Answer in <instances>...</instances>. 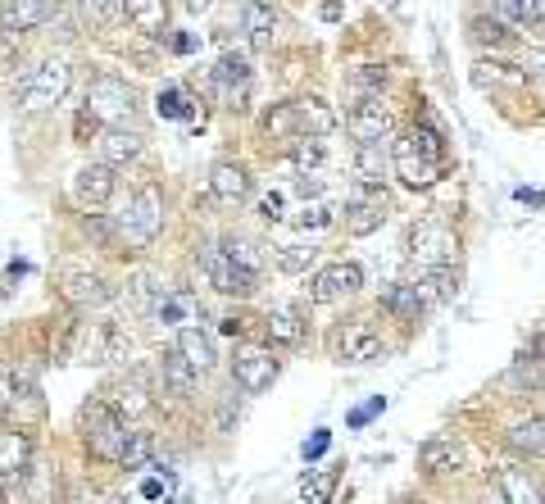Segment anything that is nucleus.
I'll return each mask as SVG.
<instances>
[{
  "label": "nucleus",
  "mask_w": 545,
  "mask_h": 504,
  "mask_svg": "<svg viewBox=\"0 0 545 504\" xmlns=\"http://www.w3.org/2000/svg\"><path fill=\"white\" fill-rule=\"evenodd\" d=\"M500 23H541V0H486Z\"/></svg>",
  "instance_id": "f704fd0d"
},
{
  "label": "nucleus",
  "mask_w": 545,
  "mask_h": 504,
  "mask_svg": "<svg viewBox=\"0 0 545 504\" xmlns=\"http://www.w3.org/2000/svg\"><path fill=\"white\" fill-rule=\"evenodd\" d=\"M346 132L359 141V146H382V141L391 137V109L382 105V100L368 96L364 105H355L346 114Z\"/></svg>",
  "instance_id": "ddd939ff"
},
{
  "label": "nucleus",
  "mask_w": 545,
  "mask_h": 504,
  "mask_svg": "<svg viewBox=\"0 0 545 504\" xmlns=\"http://www.w3.org/2000/svg\"><path fill=\"white\" fill-rule=\"evenodd\" d=\"M119 5L141 37H164L169 32V5L164 0H119Z\"/></svg>",
  "instance_id": "5701e85b"
},
{
  "label": "nucleus",
  "mask_w": 545,
  "mask_h": 504,
  "mask_svg": "<svg viewBox=\"0 0 545 504\" xmlns=\"http://www.w3.org/2000/svg\"><path fill=\"white\" fill-rule=\"evenodd\" d=\"M532 359H536V364L545 368V332H541V336H536V341H532Z\"/></svg>",
  "instance_id": "bf43d9fd"
},
{
  "label": "nucleus",
  "mask_w": 545,
  "mask_h": 504,
  "mask_svg": "<svg viewBox=\"0 0 545 504\" xmlns=\"http://www.w3.org/2000/svg\"><path fill=\"white\" fill-rule=\"evenodd\" d=\"M141 495H146V500H159V495H164V482H146L141 486Z\"/></svg>",
  "instance_id": "680f3d73"
},
{
  "label": "nucleus",
  "mask_w": 545,
  "mask_h": 504,
  "mask_svg": "<svg viewBox=\"0 0 545 504\" xmlns=\"http://www.w3.org/2000/svg\"><path fill=\"white\" fill-rule=\"evenodd\" d=\"M382 409H387V396H373V400H368V405H359L355 414H350V427H364L368 418H377V414H382Z\"/></svg>",
  "instance_id": "09e8293b"
},
{
  "label": "nucleus",
  "mask_w": 545,
  "mask_h": 504,
  "mask_svg": "<svg viewBox=\"0 0 545 504\" xmlns=\"http://www.w3.org/2000/svg\"><path fill=\"white\" fill-rule=\"evenodd\" d=\"M359 287H364V268L341 259V264H327V268H318L314 273V282H309V300H314V305H332V300L355 296Z\"/></svg>",
  "instance_id": "9d476101"
},
{
  "label": "nucleus",
  "mask_w": 545,
  "mask_h": 504,
  "mask_svg": "<svg viewBox=\"0 0 545 504\" xmlns=\"http://www.w3.org/2000/svg\"><path fill=\"white\" fill-rule=\"evenodd\" d=\"M178 350L182 359H187L191 368H196V373H209V368L218 364V355H214V336L209 332H200V327H182L178 332Z\"/></svg>",
  "instance_id": "393cba45"
},
{
  "label": "nucleus",
  "mask_w": 545,
  "mask_h": 504,
  "mask_svg": "<svg viewBox=\"0 0 545 504\" xmlns=\"http://www.w3.org/2000/svg\"><path fill=\"white\" fill-rule=\"evenodd\" d=\"M137 109V96H132V87L123 78H114V73H96L87 87V114H96L100 123H123Z\"/></svg>",
  "instance_id": "0eeeda50"
},
{
  "label": "nucleus",
  "mask_w": 545,
  "mask_h": 504,
  "mask_svg": "<svg viewBox=\"0 0 545 504\" xmlns=\"http://www.w3.org/2000/svg\"><path fill=\"white\" fill-rule=\"evenodd\" d=\"M396 178L405 182V187H414V191H427L436 178H441V164L427 159L423 150L405 137V141H396Z\"/></svg>",
  "instance_id": "2eb2a0df"
},
{
  "label": "nucleus",
  "mask_w": 545,
  "mask_h": 504,
  "mask_svg": "<svg viewBox=\"0 0 545 504\" xmlns=\"http://www.w3.org/2000/svg\"><path fill=\"white\" fill-rule=\"evenodd\" d=\"M337 482H341L337 468H318V473L305 477V486H300V500H305V504H327V500H332V491H337Z\"/></svg>",
  "instance_id": "c9c22d12"
},
{
  "label": "nucleus",
  "mask_w": 545,
  "mask_h": 504,
  "mask_svg": "<svg viewBox=\"0 0 545 504\" xmlns=\"http://www.w3.org/2000/svg\"><path fill=\"white\" fill-rule=\"evenodd\" d=\"M55 14H60L55 0H5V5H0V32H5V37H23V32L50 23Z\"/></svg>",
  "instance_id": "4468645a"
},
{
  "label": "nucleus",
  "mask_w": 545,
  "mask_h": 504,
  "mask_svg": "<svg viewBox=\"0 0 545 504\" xmlns=\"http://www.w3.org/2000/svg\"><path fill=\"white\" fill-rule=\"evenodd\" d=\"M200 264H205V277H209V287L223 291V296H255V273H246V268L237 264V259L228 255L223 246H205L200 250Z\"/></svg>",
  "instance_id": "6e6552de"
},
{
  "label": "nucleus",
  "mask_w": 545,
  "mask_h": 504,
  "mask_svg": "<svg viewBox=\"0 0 545 504\" xmlns=\"http://www.w3.org/2000/svg\"><path fill=\"white\" fill-rule=\"evenodd\" d=\"M387 78H391V73L382 69V64H359V69L350 73V82H355L359 91H382V87H387Z\"/></svg>",
  "instance_id": "37998d69"
},
{
  "label": "nucleus",
  "mask_w": 545,
  "mask_h": 504,
  "mask_svg": "<svg viewBox=\"0 0 545 504\" xmlns=\"http://www.w3.org/2000/svg\"><path fill=\"white\" fill-rule=\"evenodd\" d=\"M209 91H214L228 109H241V100H246V91H250V60L246 55L228 50V55L209 69Z\"/></svg>",
  "instance_id": "1a4fd4ad"
},
{
  "label": "nucleus",
  "mask_w": 545,
  "mask_h": 504,
  "mask_svg": "<svg viewBox=\"0 0 545 504\" xmlns=\"http://www.w3.org/2000/svg\"><path fill=\"white\" fill-rule=\"evenodd\" d=\"M418 291L427 296V305H432V300H450L459 291V273L455 268H427L423 282H418Z\"/></svg>",
  "instance_id": "72a5a7b5"
},
{
  "label": "nucleus",
  "mask_w": 545,
  "mask_h": 504,
  "mask_svg": "<svg viewBox=\"0 0 545 504\" xmlns=\"http://www.w3.org/2000/svg\"><path fill=\"white\" fill-rule=\"evenodd\" d=\"M155 109L164 114V119H178V123H187L191 114H196V105H191V96L182 87H164V91H159Z\"/></svg>",
  "instance_id": "4c0bfd02"
},
{
  "label": "nucleus",
  "mask_w": 545,
  "mask_h": 504,
  "mask_svg": "<svg viewBox=\"0 0 545 504\" xmlns=\"http://www.w3.org/2000/svg\"><path fill=\"white\" fill-rule=\"evenodd\" d=\"M64 300H69L73 309H100L109 300V287H105V277L96 273H82V268H73V273H64Z\"/></svg>",
  "instance_id": "6ab92c4d"
},
{
  "label": "nucleus",
  "mask_w": 545,
  "mask_h": 504,
  "mask_svg": "<svg viewBox=\"0 0 545 504\" xmlns=\"http://www.w3.org/2000/svg\"><path fill=\"white\" fill-rule=\"evenodd\" d=\"M209 191H214L223 205H241V200L250 196V173L241 164H232V159H223V164H214V173H209Z\"/></svg>",
  "instance_id": "b1692460"
},
{
  "label": "nucleus",
  "mask_w": 545,
  "mask_h": 504,
  "mask_svg": "<svg viewBox=\"0 0 545 504\" xmlns=\"http://www.w3.org/2000/svg\"><path fill=\"white\" fill-rule=\"evenodd\" d=\"M100 155H105L109 168H119V164H128V159L141 155V137L128 128H109L105 141H100Z\"/></svg>",
  "instance_id": "7c9ffc66"
},
{
  "label": "nucleus",
  "mask_w": 545,
  "mask_h": 504,
  "mask_svg": "<svg viewBox=\"0 0 545 504\" xmlns=\"http://www.w3.org/2000/svg\"><path fill=\"white\" fill-rule=\"evenodd\" d=\"M264 332H268V346H300L305 341V323H300V309L282 305L264 318Z\"/></svg>",
  "instance_id": "cd10ccee"
},
{
  "label": "nucleus",
  "mask_w": 545,
  "mask_h": 504,
  "mask_svg": "<svg viewBox=\"0 0 545 504\" xmlns=\"http://www.w3.org/2000/svg\"><path fill=\"white\" fill-rule=\"evenodd\" d=\"M505 69L509 64H477V82L486 87V82H523L527 78V73H505Z\"/></svg>",
  "instance_id": "49530a36"
},
{
  "label": "nucleus",
  "mask_w": 545,
  "mask_h": 504,
  "mask_svg": "<svg viewBox=\"0 0 545 504\" xmlns=\"http://www.w3.org/2000/svg\"><path fill=\"white\" fill-rule=\"evenodd\" d=\"M332 218H337V209L327 205V200H314V205H305L296 214V228L300 232H323V228H332Z\"/></svg>",
  "instance_id": "a19ab883"
},
{
  "label": "nucleus",
  "mask_w": 545,
  "mask_h": 504,
  "mask_svg": "<svg viewBox=\"0 0 545 504\" xmlns=\"http://www.w3.org/2000/svg\"><path fill=\"white\" fill-rule=\"evenodd\" d=\"M41 391H37V382L32 377H14V405H10V414L19 418V427L23 423H32V418H41Z\"/></svg>",
  "instance_id": "473e14b6"
},
{
  "label": "nucleus",
  "mask_w": 545,
  "mask_h": 504,
  "mask_svg": "<svg viewBox=\"0 0 545 504\" xmlns=\"http://www.w3.org/2000/svg\"><path fill=\"white\" fill-rule=\"evenodd\" d=\"M318 14H323L327 23H337V19H341V0H327V5H323V10H318Z\"/></svg>",
  "instance_id": "13d9d810"
},
{
  "label": "nucleus",
  "mask_w": 545,
  "mask_h": 504,
  "mask_svg": "<svg viewBox=\"0 0 545 504\" xmlns=\"http://www.w3.org/2000/svg\"><path fill=\"white\" fill-rule=\"evenodd\" d=\"M73 132H78V141H91V137H96V132H100V119H96V114H87V109H82V114H78V128H73Z\"/></svg>",
  "instance_id": "603ef678"
},
{
  "label": "nucleus",
  "mask_w": 545,
  "mask_h": 504,
  "mask_svg": "<svg viewBox=\"0 0 545 504\" xmlns=\"http://www.w3.org/2000/svg\"><path fill=\"white\" fill-rule=\"evenodd\" d=\"M387 209H391L387 191L359 187L355 196H350V205H346V232L350 237H373V232L387 223Z\"/></svg>",
  "instance_id": "f8f14e48"
},
{
  "label": "nucleus",
  "mask_w": 545,
  "mask_h": 504,
  "mask_svg": "<svg viewBox=\"0 0 545 504\" xmlns=\"http://www.w3.org/2000/svg\"><path fill=\"white\" fill-rule=\"evenodd\" d=\"M169 50H173V55H191V50H196V37L178 32V37H169Z\"/></svg>",
  "instance_id": "5fc2aeb1"
},
{
  "label": "nucleus",
  "mask_w": 545,
  "mask_h": 504,
  "mask_svg": "<svg viewBox=\"0 0 545 504\" xmlns=\"http://www.w3.org/2000/svg\"><path fill=\"white\" fill-rule=\"evenodd\" d=\"M278 264L287 268V273H300V268L314 264V250H305V246H282V250H278Z\"/></svg>",
  "instance_id": "a18cd8bd"
},
{
  "label": "nucleus",
  "mask_w": 545,
  "mask_h": 504,
  "mask_svg": "<svg viewBox=\"0 0 545 504\" xmlns=\"http://www.w3.org/2000/svg\"><path fill=\"white\" fill-rule=\"evenodd\" d=\"M327 445H332V432H327V427H318V432H314V436H309V441H305V459H309V464L327 455Z\"/></svg>",
  "instance_id": "de8ad7c7"
},
{
  "label": "nucleus",
  "mask_w": 545,
  "mask_h": 504,
  "mask_svg": "<svg viewBox=\"0 0 545 504\" xmlns=\"http://www.w3.org/2000/svg\"><path fill=\"white\" fill-rule=\"evenodd\" d=\"M541 19H545V0H541Z\"/></svg>",
  "instance_id": "774afa93"
},
{
  "label": "nucleus",
  "mask_w": 545,
  "mask_h": 504,
  "mask_svg": "<svg viewBox=\"0 0 545 504\" xmlns=\"http://www.w3.org/2000/svg\"><path fill=\"white\" fill-rule=\"evenodd\" d=\"M241 23H246V37L255 50H268L273 37H278V14H273V5H264V0H250L246 10H241Z\"/></svg>",
  "instance_id": "a878e982"
},
{
  "label": "nucleus",
  "mask_w": 545,
  "mask_h": 504,
  "mask_svg": "<svg viewBox=\"0 0 545 504\" xmlns=\"http://www.w3.org/2000/svg\"><path fill=\"white\" fill-rule=\"evenodd\" d=\"M359 173H364V187H377L382 182V155H377V146H359Z\"/></svg>",
  "instance_id": "c03bdc74"
},
{
  "label": "nucleus",
  "mask_w": 545,
  "mask_h": 504,
  "mask_svg": "<svg viewBox=\"0 0 545 504\" xmlns=\"http://www.w3.org/2000/svg\"><path fill=\"white\" fill-rule=\"evenodd\" d=\"M473 41H482V46H509V28L500 19H473Z\"/></svg>",
  "instance_id": "79ce46f5"
},
{
  "label": "nucleus",
  "mask_w": 545,
  "mask_h": 504,
  "mask_svg": "<svg viewBox=\"0 0 545 504\" xmlns=\"http://www.w3.org/2000/svg\"><path fill=\"white\" fill-rule=\"evenodd\" d=\"M323 187H327V182H323V173H300V182H296V191H300V196H323Z\"/></svg>",
  "instance_id": "3c124183"
},
{
  "label": "nucleus",
  "mask_w": 545,
  "mask_h": 504,
  "mask_svg": "<svg viewBox=\"0 0 545 504\" xmlns=\"http://www.w3.org/2000/svg\"><path fill=\"white\" fill-rule=\"evenodd\" d=\"M418 468H423L427 477L459 473V468H464V450H459L455 441H446V436H436V441H423V450H418Z\"/></svg>",
  "instance_id": "4be33fe9"
},
{
  "label": "nucleus",
  "mask_w": 545,
  "mask_h": 504,
  "mask_svg": "<svg viewBox=\"0 0 545 504\" xmlns=\"http://www.w3.org/2000/svg\"><path fill=\"white\" fill-rule=\"evenodd\" d=\"M332 355L341 364H373V359L387 355V341H382L373 318H350V323H341L332 332Z\"/></svg>",
  "instance_id": "39448f33"
},
{
  "label": "nucleus",
  "mask_w": 545,
  "mask_h": 504,
  "mask_svg": "<svg viewBox=\"0 0 545 504\" xmlns=\"http://www.w3.org/2000/svg\"><path fill=\"white\" fill-rule=\"evenodd\" d=\"M223 250H228V255L237 259V264L246 268V273H255V277L264 273V255H259L255 241H246V237H228V241H223Z\"/></svg>",
  "instance_id": "ea45409f"
},
{
  "label": "nucleus",
  "mask_w": 545,
  "mask_h": 504,
  "mask_svg": "<svg viewBox=\"0 0 545 504\" xmlns=\"http://www.w3.org/2000/svg\"><path fill=\"white\" fill-rule=\"evenodd\" d=\"M291 114H296V141L300 137H327V132L337 128V114H332L318 96L291 100Z\"/></svg>",
  "instance_id": "412c9836"
},
{
  "label": "nucleus",
  "mask_w": 545,
  "mask_h": 504,
  "mask_svg": "<svg viewBox=\"0 0 545 504\" xmlns=\"http://www.w3.org/2000/svg\"><path fill=\"white\" fill-rule=\"evenodd\" d=\"M496 495L500 504H545V491L527 468H500L496 473Z\"/></svg>",
  "instance_id": "a211bd4d"
},
{
  "label": "nucleus",
  "mask_w": 545,
  "mask_h": 504,
  "mask_svg": "<svg viewBox=\"0 0 545 504\" xmlns=\"http://www.w3.org/2000/svg\"><path fill=\"white\" fill-rule=\"evenodd\" d=\"M191 14H205V10H214V0H182Z\"/></svg>",
  "instance_id": "052dcab7"
},
{
  "label": "nucleus",
  "mask_w": 545,
  "mask_h": 504,
  "mask_svg": "<svg viewBox=\"0 0 545 504\" xmlns=\"http://www.w3.org/2000/svg\"><path fill=\"white\" fill-rule=\"evenodd\" d=\"M382 309H387L396 323H418L427 314V296L418 291V282H396V287L382 291Z\"/></svg>",
  "instance_id": "aec40b11"
},
{
  "label": "nucleus",
  "mask_w": 545,
  "mask_h": 504,
  "mask_svg": "<svg viewBox=\"0 0 545 504\" xmlns=\"http://www.w3.org/2000/svg\"><path fill=\"white\" fill-rule=\"evenodd\" d=\"M264 218H268V223H278V218H282V196H278V191L264 200Z\"/></svg>",
  "instance_id": "4d7b16f0"
},
{
  "label": "nucleus",
  "mask_w": 545,
  "mask_h": 504,
  "mask_svg": "<svg viewBox=\"0 0 545 504\" xmlns=\"http://www.w3.org/2000/svg\"><path fill=\"white\" fill-rule=\"evenodd\" d=\"M109 504H132V500H128V495H114V500H109Z\"/></svg>",
  "instance_id": "0e129e2a"
},
{
  "label": "nucleus",
  "mask_w": 545,
  "mask_h": 504,
  "mask_svg": "<svg viewBox=\"0 0 545 504\" xmlns=\"http://www.w3.org/2000/svg\"><path fill=\"white\" fill-rule=\"evenodd\" d=\"M150 459H155V436L150 432H128V445H123L119 464L123 468H150Z\"/></svg>",
  "instance_id": "e433bc0d"
},
{
  "label": "nucleus",
  "mask_w": 545,
  "mask_h": 504,
  "mask_svg": "<svg viewBox=\"0 0 545 504\" xmlns=\"http://www.w3.org/2000/svg\"><path fill=\"white\" fill-rule=\"evenodd\" d=\"M509 445H514L518 455H527V459H545V414L523 418V423L509 427Z\"/></svg>",
  "instance_id": "c756f323"
},
{
  "label": "nucleus",
  "mask_w": 545,
  "mask_h": 504,
  "mask_svg": "<svg viewBox=\"0 0 545 504\" xmlns=\"http://www.w3.org/2000/svg\"><path fill=\"white\" fill-rule=\"evenodd\" d=\"M405 504H427V500H405Z\"/></svg>",
  "instance_id": "338daca9"
},
{
  "label": "nucleus",
  "mask_w": 545,
  "mask_h": 504,
  "mask_svg": "<svg viewBox=\"0 0 545 504\" xmlns=\"http://www.w3.org/2000/svg\"><path fill=\"white\" fill-rule=\"evenodd\" d=\"M150 318H155V323H164V327H191L196 323V300L187 296V291H164V296H159V305L150 309Z\"/></svg>",
  "instance_id": "c85d7f7f"
},
{
  "label": "nucleus",
  "mask_w": 545,
  "mask_h": 504,
  "mask_svg": "<svg viewBox=\"0 0 545 504\" xmlns=\"http://www.w3.org/2000/svg\"><path fill=\"white\" fill-rule=\"evenodd\" d=\"M0 504H5V482H0Z\"/></svg>",
  "instance_id": "69168bd1"
},
{
  "label": "nucleus",
  "mask_w": 545,
  "mask_h": 504,
  "mask_svg": "<svg viewBox=\"0 0 545 504\" xmlns=\"http://www.w3.org/2000/svg\"><path fill=\"white\" fill-rule=\"evenodd\" d=\"M114 187H119V178H114V168L109 164H87V168H78V178H73V196H78V205H87V209L109 205Z\"/></svg>",
  "instance_id": "f3484780"
},
{
  "label": "nucleus",
  "mask_w": 545,
  "mask_h": 504,
  "mask_svg": "<svg viewBox=\"0 0 545 504\" xmlns=\"http://www.w3.org/2000/svg\"><path fill=\"white\" fill-rule=\"evenodd\" d=\"M32 468V436L23 427L0 432V482H23Z\"/></svg>",
  "instance_id": "dca6fc26"
},
{
  "label": "nucleus",
  "mask_w": 545,
  "mask_h": 504,
  "mask_svg": "<svg viewBox=\"0 0 545 504\" xmlns=\"http://www.w3.org/2000/svg\"><path fill=\"white\" fill-rule=\"evenodd\" d=\"M405 250L427 268H455L459 259V237L446 228V223H432V218H423V223H414L405 237Z\"/></svg>",
  "instance_id": "20e7f679"
},
{
  "label": "nucleus",
  "mask_w": 545,
  "mask_h": 504,
  "mask_svg": "<svg viewBox=\"0 0 545 504\" xmlns=\"http://www.w3.org/2000/svg\"><path fill=\"white\" fill-rule=\"evenodd\" d=\"M119 232H123V241L137 250L150 246V241L164 232V191H159L155 182H146V187L128 200V214L119 218Z\"/></svg>",
  "instance_id": "7ed1b4c3"
},
{
  "label": "nucleus",
  "mask_w": 545,
  "mask_h": 504,
  "mask_svg": "<svg viewBox=\"0 0 545 504\" xmlns=\"http://www.w3.org/2000/svg\"><path fill=\"white\" fill-rule=\"evenodd\" d=\"M10 405H14V373L10 364H0V418L10 414Z\"/></svg>",
  "instance_id": "8fccbe9b"
},
{
  "label": "nucleus",
  "mask_w": 545,
  "mask_h": 504,
  "mask_svg": "<svg viewBox=\"0 0 545 504\" xmlns=\"http://www.w3.org/2000/svg\"><path fill=\"white\" fill-rule=\"evenodd\" d=\"M114 5H119V0H82V10H91V14H96V19H105V14H114Z\"/></svg>",
  "instance_id": "6e6d98bb"
},
{
  "label": "nucleus",
  "mask_w": 545,
  "mask_h": 504,
  "mask_svg": "<svg viewBox=\"0 0 545 504\" xmlns=\"http://www.w3.org/2000/svg\"><path fill=\"white\" fill-rule=\"evenodd\" d=\"M114 396H119V400H114V405H109V409H114V414H119L123 423H128V418L150 414V405H155V400H150V391H146V386H141V382H123L119 391H114Z\"/></svg>",
  "instance_id": "2f4dec72"
},
{
  "label": "nucleus",
  "mask_w": 545,
  "mask_h": 504,
  "mask_svg": "<svg viewBox=\"0 0 545 504\" xmlns=\"http://www.w3.org/2000/svg\"><path fill=\"white\" fill-rule=\"evenodd\" d=\"M123 355V332L114 323H78V341H73V359L82 364H109Z\"/></svg>",
  "instance_id": "9b49d317"
},
{
  "label": "nucleus",
  "mask_w": 545,
  "mask_h": 504,
  "mask_svg": "<svg viewBox=\"0 0 545 504\" xmlns=\"http://www.w3.org/2000/svg\"><path fill=\"white\" fill-rule=\"evenodd\" d=\"M291 159H296L300 173H318V168H323V159H327V146L318 137H300L296 146H291Z\"/></svg>",
  "instance_id": "58836bf2"
},
{
  "label": "nucleus",
  "mask_w": 545,
  "mask_h": 504,
  "mask_svg": "<svg viewBox=\"0 0 545 504\" xmlns=\"http://www.w3.org/2000/svg\"><path fill=\"white\" fill-rule=\"evenodd\" d=\"M69 87H73V64L50 55L37 69H28V78L19 82V100H23V109H50L69 96Z\"/></svg>",
  "instance_id": "f03ea898"
},
{
  "label": "nucleus",
  "mask_w": 545,
  "mask_h": 504,
  "mask_svg": "<svg viewBox=\"0 0 545 504\" xmlns=\"http://www.w3.org/2000/svg\"><path fill=\"white\" fill-rule=\"evenodd\" d=\"M523 69L527 73H532V78H545V50H527V55H523Z\"/></svg>",
  "instance_id": "864d4df0"
},
{
  "label": "nucleus",
  "mask_w": 545,
  "mask_h": 504,
  "mask_svg": "<svg viewBox=\"0 0 545 504\" xmlns=\"http://www.w3.org/2000/svg\"><path fill=\"white\" fill-rule=\"evenodd\" d=\"M82 441H87V450L96 459L119 464L123 445H128V423L109 409V400H91V405L82 409Z\"/></svg>",
  "instance_id": "f257e3e1"
},
{
  "label": "nucleus",
  "mask_w": 545,
  "mask_h": 504,
  "mask_svg": "<svg viewBox=\"0 0 545 504\" xmlns=\"http://www.w3.org/2000/svg\"><path fill=\"white\" fill-rule=\"evenodd\" d=\"M282 359L273 355V346H237L232 355V382L246 391V396H264L268 386L278 382Z\"/></svg>",
  "instance_id": "423d86ee"
},
{
  "label": "nucleus",
  "mask_w": 545,
  "mask_h": 504,
  "mask_svg": "<svg viewBox=\"0 0 545 504\" xmlns=\"http://www.w3.org/2000/svg\"><path fill=\"white\" fill-rule=\"evenodd\" d=\"M159 377H164V391H173L178 400H187L191 391H196V382H200V373L178 355V350H164V359H159Z\"/></svg>",
  "instance_id": "bb28decb"
},
{
  "label": "nucleus",
  "mask_w": 545,
  "mask_h": 504,
  "mask_svg": "<svg viewBox=\"0 0 545 504\" xmlns=\"http://www.w3.org/2000/svg\"><path fill=\"white\" fill-rule=\"evenodd\" d=\"M518 200H523V205H541L545 196H541V191H518Z\"/></svg>",
  "instance_id": "e2e57ef3"
}]
</instances>
